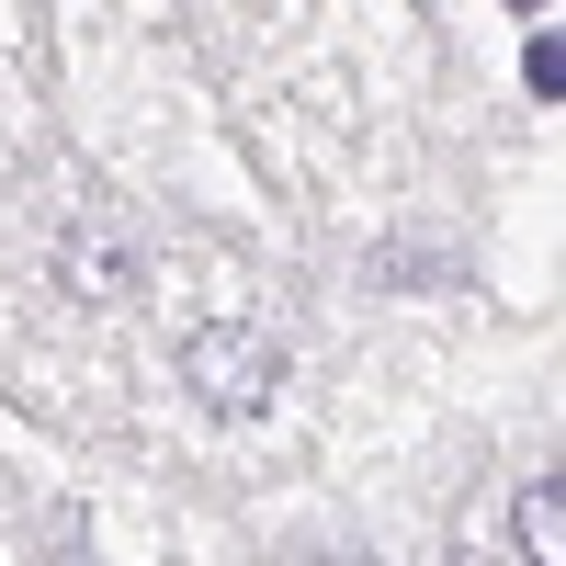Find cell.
Here are the masks:
<instances>
[{
	"label": "cell",
	"mask_w": 566,
	"mask_h": 566,
	"mask_svg": "<svg viewBox=\"0 0 566 566\" xmlns=\"http://www.w3.org/2000/svg\"><path fill=\"white\" fill-rule=\"evenodd\" d=\"M181 386H193L205 419H261V408L283 397V340L250 328V317H216V328L181 340Z\"/></svg>",
	"instance_id": "cell-1"
},
{
	"label": "cell",
	"mask_w": 566,
	"mask_h": 566,
	"mask_svg": "<svg viewBox=\"0 0 566 566\" xmlns=\"http://www.w3.org/2000/svg\"><path fill=\"white\" fill-rule=\"evenodd\" d=\"M522 80H533V103H566V45H555V34L522 45Z\"/></svg>",
	"instance_id": "cell-4"
},
{
	"label": "cell",
	"mask_w": 566,
	"mask_h": 566,
	"mask_svg": "<svg viewBox=\"0 0 566 566\" xmlns=\"http://www.w3.org/2000/svg\"><path fill=\"white\" fill-rule=\"evenodd\" d=\"M510 533H522V566H566V488L533 476L522 499H510Z\"/></svg>",
	"instance_id": "cell-3"
},
{
	"label": "cell",
	"mask_w": 566,
	"mask_h": 566,
	"mask_svg": "<svg viewBox=\"0 0 566 566\" xmlns=\"http://www.w3.org/2000/svg\"><path fill=\"white\" fill-rule=\"evenodd\" d=\"M57 283H69L80 306L148 295V250H136V227H125V216H69V227H57Z\"/></svg>",
	"instance_id": "cell-2"
},
{
	"label": "cell",
	"mask_w": 566,
	"mask_h": 566,
	"mask_svg": "<svg viewBox=\"0 0 566 566\" xmlns=\"http://www.w3.org/2000/svg\"><path fill=\"white\" fill-rule=\"evenodd\" d=\"M510 12H544V0H510Z\"/></svg>",
	"instance_id": "cell-5"
}]
</instances>
